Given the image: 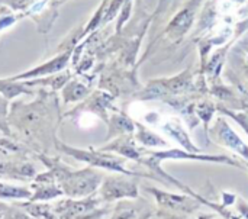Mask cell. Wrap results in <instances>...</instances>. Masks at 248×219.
<instances>
[{
	"instance_id": "1",
	"label": "cell",
	"mask_w": 248,
	"mask_h": 219,
	"mask_svg": "<svg viewBox=\"0 0 248 219\" xmlns=\"http://www.w3.org/2000/svg\"><path fill=\"white\" fill-rule=\"evenodd\" d=\"M38 99L32 103H13L7 118L20 141L31 145L36 153L46 154L51 148L57 150V126H58V99L54 92H39Z\"/></svg>"
},
{
	"instance_id": "2",
	"label": "cell",
	"mask_w": 248,
	"mask_h": 219,
	"mask_svg": "<svg viewBox=\"0 0 248 219\" xmlns=\"http://www.w3.org/2000/svg\"><path fill=\"white\" fill-rule=\"evenodd\" d=\"M38 158L52 172L62 195L71 199H80L93 195L103 182L102 173L94 169L89 167L83 170H73L60 158L46 154H38Z\"/></svg>"
},
{
	"instance_id": "3",
	"label": "cell",
	"mask_w": 248,
	"mask_h": 219,
	"mask_svg": "<svg viewBox=\"0 0 248 219\" xmlns=\"http://www.w3.org/2000/svg\"><path fill=\"white\" fill-rule=\"evenodd\" d=\"M29 153L22 145L7 138L0 140V177L15 180H33L36 172L28 158Z\"/></svg>"
},
{
	"instance_id": "4",
	"label": "cell",
	"mask_w": 248,
	"mask_h": 219,
	"mask_svg": "<svg viewBox=\"0 0 248 219\" xmlns=\"http://www.w3.org/2000/svg\"><path fill=\"white\" fill-rule=\"evenodd\" d=\"M57 151L68 154L74 160L81 161V163H87L92 167H99V169L113 172V173H121L125 176H137V173H134L125 167L126 163L124 158L106 154L102 150H99V151H94L92 148L90 150H81V148H76V147H71V145H67V144L58 141L57 142Z\"/></svg>"
},
{
	"instance_id": "5",
	"label": "cell",
	"mask_w": 248,
	"mask_h": 219,
	"mask_svg": "<svg viewBox=\"0 0 248 219\" xmlns=\"http://www.w3.org/2000/svg\"><path fill=\"white\" fill-rule=\"evenodd\" d=\"M100 199L103 202H112L122 198H138V186L135 182L119 176L103 177L100 185Z\"/></svg>"
},
{
	"instance_id": "6",
	"label": "cell",
	"mask_w": 248,
	"mask_h": 219,
	"mask_svg": "<svg viewBox=\"0 0 248 219\" xmlns=\"http://www.w3.org/2000/svg\"><path fill=\"white\" fill-rule=\"evenodd\" d=\"M148 192H151L160 208L163 209H170V211H174V212H182V214H190L193 212L195 209H198L201 206V201L193 195V192H190L192 198L189 196H177V195H171V193H166V192H161L158 189H147Z\"/></svg>"
},
{
	"instance_id": "7",
	"label": "cell",
	"mask_w": 248,
	"mask_h": 219,
	"mask_svg": "<svg viewBox=\"0 0 248 219\" xmlns=\"http://www.w3.org/2000/svg\"><path fill=\"white\" fill-rule=\"evenodd\" d=\"M31 190H32V196L29 199L31 202L49 201V199L64 196L61 189L58 188V185L55 182V177H54L51 170H48L46 173L38 174L33 179L32 185H31Z\"/></svg>"
},
{
	"instance_id": "8",
	"label": "cell",
	"mask_w": 248,
	"mask_h": 219,
	"mask_svg": "<svg viewBox=\"0 0 248 219\" xmlns=\"http://www.w3.org/2000/svg\"><path fill=\"white\" fill-rule=\"evenodd\" d=\"M215 134L217 138L228 148H231L232 151L238 153L241 157H244L248 160V145L243 142V140L232 131V128L224 121V119H218L215 124Z\"/></svg>"
},
{
	"instance_id": "9",
	"label": "cell",
	"mask_w": 248,
	"mask_h": 219,
	"mask_svg": "<svg viewBox=\"0 0 248 219\" xmlns=\"http://www.w3.org/2000/svg\"><path fill=\"white\" fill-rule=\"evenodd\" d=\"M32 196L31 188L15 186L0 182V199L6 201H29Z\"/></svg>"
},
{
	"instance_id": "10",
	"label": "cell",
	"mask_w": 248,
	"mask_h": 219,
	"mask_svg": "<svg viewBox=\"0 0 248 219\" xmlns=\"http://www.w3.org/2000/svg\"><path fill=\"white\" fill-rule=\"evenodd\" d=\"M0 93L6 99H13L19 96L20 93L33 94V92L29 89L28 83H15V80H0Z\"/></svg>"
},
{
	"instance_id": "11",
	"label": "cell",
	"mask_w": 248,
	"mask_h": 219,
	"mask_svg": "<svg viewBox=\"0 0 248 219\" xmlns=\"http://www.w3.org/2000/svg\"><path fill=\"white\" fill-rule=\"evenodd\" d=\"M163 129H164V131H166L171 138H174L177 142L180 141V144H182V145H185L186 148L196 151V148H193L192 142L189 141V138H187L186 132H185V131H183V128L179 125V122H176V121H170V122L164 124Z\"/></svg>"
},
{
	"instance_id": "12",
	"label": "cell",
	"mask_w": 248,
	"mask_h": 219,
	"mask_svg": "<svg viewBox=\"0 0 248 219\" xmlns=\"http://www.w3.org/2000/svg\"><path fill=\"white\" fill-rule=\"evenodd\" d=\"M87 94V89L84 86H81L80 83H71L68 84L65 89H64V102L68 103V102H76L81 97H84Z\"/></svg>"
},
{
	"instance_id": "13",
	"label": "cell",
	"mask_w": 248,
	"mask_h": 219,
	"mask_svg": "<svg viewBox=\"0 0 248 219\" xmlns=\"http://www.w3.org/2000/svg\"><path fill=\"white\" fill-rule=\"evenodd\" d=\"M138 140H140L142 144L153 145V147H154V145H166V142H164V141H160L158 137H155V135H153V134H150V132H147V131H144V129L140 131Z\"/></svg>"
},
{
	"instance_id": "14",
	"label": "cell",
	"mask_w": 248,
	"mask_h": 219,
	"mask_svg": "<svg viewBox=\"0 0 248 219\" xmlns=\"http://www.w3.org/2000/svg\"><path fill=\"white\" fill-rule=\"evenodd\" d=\"M17 17H19V16H15L13 13L0 15V29L7 28V26H12V25L17 20Z\"/></svg>"
},
{
	"instance_id": "15",
	"label": "cell",
	"mask_w": 248,
	"mask_h": 219,
	"mask_svg": "<svg viewBox=\"0 0 248 219\" xmlns=\"http://www.w3.org/2000/svg\"><path fill=\"white\" fill-rule=\"evenodd\" d=\"M237 209H238V212L241 214V217L244 219H248V202H246L243 198H237Z\"/></svg>"
},
{
	"instance_id": "16",
	"label": "cell",
	"mask_w": 248,
	"mask_h": 219,
	"mask_svg": "<svg viewBox=\"0 0 248 219\" xmlns=\"http://www.w3.org/2000/svg\"><path fill=\"white\" fill-rule=\"evenodd\" d=\"M232 115V113H231ZM232 118L235 121H238V124L244 128V131L248 134V116H244V115H232Z\"/></svg>"
},
{
	"instance_id": "17",
	"label": "cell",
	"mask_w": 248,
	"mask_h": 219,
	"mask_svg": "<svg viewBox=\"0 0 248 219\" xmlns=\"http://www.w3.org/2000/svg\"><path fill=\"white\" fill-rule=\"evenodd\" d=\"M198 219H217V218H214L212 215H201Z\"/></svg>"
},
{
	"instance_id": "18",
	"label": "cell",
	"mask_w": 248,
	"mask_h": 219,
	"mask_svg": "<svg viewBox=\"0 0 248 219\" xmlns=\"http://www.w3.org/2000/svg\"><path fill=\"white\" fill-rule=\"evenodd\" d=\"M3 218V214H0V219Z\"/></svg>"
},
{
	"instance_id": "19",
	"label": "cell",
	"mask_w": 248,
	"mask_h": 219,
	"mask_svg": "<svg viewBox=\"0 0 248 219\" xmlns=\"http://www.w3.org/2000/svg\"><path fill=\"white\" fill-rule=\"evenodd\" d=\"M247 169H248V167H247Z\"/></svg>"
}]
</instances>
